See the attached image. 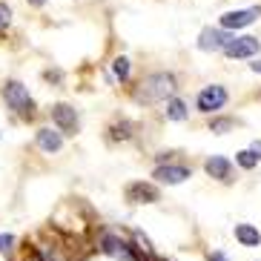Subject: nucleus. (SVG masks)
Here are the masks:
<instances>
[{
	"instance_id": "aec40b11",
	"label": "nucleus",
	"mask_w": 261,
	"mask_h": 261,
	"mask_svg": "<svg viewBox=\"0 0 261 261\" xmlns=\"http://www.w3.org/2000/svg\"><path fill=\"white\" fill-rule=\"evenodd\" d=\"M15 244V236H9V232H0V253H9Z\"/></svg>"
},
{
	"instance_id": "423d86ee",
	"label": "nucleus",
	"mask_w": 261,
	"mask_h": 261,
	"mask_svg": "<svg viewBox=\"0 0 261 261\" xmlns=\"http://www.w3.org/2000/svg\"><path fill=\"white\" fill-rule=\"evenodd\" d=\"M255 17H261V6H250V9H236V12H224L221 15V29L224 32H236V29H244V26H250L255 20Z\"/></svg>"
},
{
	"instance_id": "f8f14e48",
	"label": "nucleus",
	"mask_w": 261,
	"mask_h": 261,
	"mask_svg": "<svg viewBox=\"0 0 261 261\" xmlns=\"http://www.w3.org/2000/svg\"><path fill=\"white\" fill-rule=\"evenodd\" d=\"M35 144H38L40 152H61L63 149V135L58 129H52V126H43V129H38V135H35Z\"/></svg>"
},
{
	"instance_id": "4be33fe9",
	"label": "nucleus",
	"mask_w": 261,
	"mask_h": 261,
	"mask_svg": "<svg viewBox=\"0 0 261 261\" xmlns=\"http://www.w3.org/2000/svg\"><path fill=\"white\" fill-rule=\"evenodd\" d=\"M250 152H253L255 158L261 161V141H253V146H250Z\"/></svg>"
},
{
	"instance_id": "f3484780",
	"label": "nucleus",
	"mask_w": 261,
	"mask_h": 261,
	"mask_svg": "<svg viewBox=\"0 0 261 261\" xmlns=\"http://www.w3.org/2000/svg\"><path fill=\"white\" fill-rule=\"evenodd\" d=\"M232 126H236L232 118H213V121H210V132H215V135H227Z\"/></svg>"
},
{
	"instance_id": "1a4fd4ad",
	"label": "nucleus",
	"mask_w": 261,
	"mask_h": 261,
	"mask_svg": "<svg viewBox=\"0 0 261 261\" xmlns=\"http://www.w3.org/2000/svg\"><path fill=\"white\" fill-rule=\"evenodd\" d=\"M126 201L129 204H155V201H161V192L149 181H132L126 187Z\"/></svg>"
},
{
	"instance_id": "412c9836",
	"label": "nucleus",
	"mask_w": 261,
	"mask_h": 261,
	"mask_svg": "<svg viewBox=\"0 0 261 261\" xmlns=\"http://www.w3.org/2000/svg\"><path fill=\"white\" fill-rule=\"evenodd\" d=\"M207 261H230V258H227L221 250H210V253H207Z\"/></svg>"
},
{
	"instance_id": "39448f33",
	"label": "nucleus",
	"mask_w": 261,
	"mask_h": 261,
	"mask_svg": "<svg viewBox=\"0 0 261 261\" xmlns=\"http://www.w3.org/2000/svg\"><path fill=\"white\" fill-rule=\"evenodd\" d=\"M52 121H55V126H58L61 135H75L77 126H81L77 109L72 107V103H55L52 107Z\"/></svg>"
},
{
	"instance_id": "7ed1b4c3",
	"label": "nucleus",
	"mask_w": 261,
	"mask_h": 261,
	"mask_svg": "<svg viewBox=\"0 0 261 261\" xmlns=\"http://www.w3.org/2000/svg\"><path fill=\"white\" fill-rule=\"evenodd\" d=\"M227 89H224L221 84H210L204 86L198 92V98H195V107H198V112H204V115H215V112H221L224 107H227Z\"/></svg>"
},
{
	"instance_id": "f03ea898",
	"label": "nucleus",
	"mask_w": 261,
	"mask_h": 261,
	"mask_svg": "<svg viewBox=\"0 0 261 261\" xmlns=\"http://www.w3.org/2000/svg\"><path fill=\"white\" fill-rule=\"evenodd\" d=\"M3 100L9 103V109L15 112V115L20 118H35V100H32L29 89H26L20 81H6V86H3Z\"/></svg>"
},
{
	"instance_id": "a211bd4d",
	"label": "nucleus",
	"mask_w": 261,
	"mask_h": 261,
	"mask_svg": "<svg viewBox=\"0 0 261 261\" xmlns=\"http://www.w3.org/2000/svg\"><path fill=\"white\" fill-rule=\"evenodd\" d=\"M236 164H238L241 169H255V167H258V158H255L250 149H241V152L236 155Z\"/></svg>"
},
{
	"instance_id": "20e7f679",
	"label": "nucleus",
	"mask_w": 261,
	"mask_h": 261,
	"mask_svg": "<svg viewBox=\"0 0 261 261\" xmlns=\"http://www.w3.org/2000/svg\"><path fill=\"white\" fill-rule=\"evenodd\" d=\"M98 250L100 253L112 255V258H121V261H132V253H135V244H129V241H123L121 236H115V232H103L98 241Z\"/></svg>"
},
{
	"instance_id": "ddd939ff",
	"label": "nucleus",
	"mask_w": 261,
	"mask_h": 261,
	"mask_svg": "<svg viewBox=\"0 0 261 261\" xmlns=\"http://www.w3.org/2000/svg\"><path fill=\"white\" fill-rule=\"evenodd\" d=\"M236 241L241 247H261V232L255 230L253 224H236Z\"/></svg>"
},
{
	"instance_id": "f257e3e1",
	"label": "nucleus",
	"mask_w": 261,
	"mask_h": 261,
	"mask_svg": "<svg viewBox=\"0 0 261 261\" xmlns=\"http://www.w3.org/2000/svg\"><path fill=\"white\" fill-rule=\"evenodd\" d=\"M175 89L178 86L172 72H152L132 89V100L135 103H158V100H169L175 95Z\"/></svg>"
},
{
	"instance_id": "5701e85b",
	"label": "nucleus",
	"mask_w": 261,
	"mask_h": 261,
	"mask_svg": "<svg viewBox=\"0 0 261 261\" xmlns=\"http://www.w3.org/2000/svg\"><path fill=\"white\" fill-rule=\"evenodd\" d=\"M46 81H61V72H46Z\"/></svg>"
},
{
	"instance_id": "2eb2a0df",
	"label": "nucleus",
	"mask_w": 261,
	"mask_h": 261,
	"mask_svg": "<svg viewBox=\"0 0 261 261\" xmlns=\"http://www.w3.org/2000/svg\"><path fill=\"white\" fill-rule=\"evenodd\" d=\"M132 129H135V123L132 121H118L109 126V141H129L132 138Z\"/></svg>"
},
{
	"instance_id": "6ab92c4d",
	"label": "nucleus",
	"mask_w": 261,
	"mask_h": 261,
	"mask_svg": "<svg viewBox=\"0 0 261 261\" xmlns=\"http://www.w3.org/2000/svg\"><path fill=\"white\" fill-rule=\"evenodd\" d=\"M9 23H12V9L6 3H0V29H6Z\"/></svg>"
},
{
	"instance_id": "9b49d317",
	"label": "nucleus",
	"mask_w": 261,
	"mask_h": 261,
	"mask_svg": "<svg viewBox=\"0 0 261 261\" xmlns=\"http://www.w3.org/2000/svg\"><path fill=\"white\" fill-rule=\"evenodd\" d=\"M221 52L227 55V58H253V55L261 52V43H258V38L244 35V38H232Z\"/></svg>"
},
{
	"instance_id": "393cba45",
	"label": "nucleus",
	"mask_w": 261,
	"mask_h": 261,
	"mask_svg": "<svg viewBox=\"0 0 261 261\" xmlns=\"http://www.w3.org/2000/svg\"><path fill=\"white\" fill-rule=\"evenodd\" d=\"M46 0H29V6H43Z\"/></svg>"
},
{
	"instance_id": "b1692460",
	"label": "nucleus",
	"mask_w": 261,
	"mask_h": 261,
	"mask_svg": "<svg viewBox=\"0 0 261 261\" xmlns=\"http://www.w3.org/2000/svg\"><path fill=\"white\" fill-rule=\"evenodd\" d=\"M250 69H253V72H258V75H261V61H255V63H250Z\"/></svg>"
},
{
	"instance_id": "dca6fc26",
	"label": "nucleus",
	"mask_w": 261,
	"mask_h": 261,
	"mask_svg": "<svg viewBox=\"0 0 261 261\" xmlns=\"http://www.w3.org/2000/svg\"><path fill=\"white\" fill-rule=\"evenodd\" d=\"M129 69H132V63H129V58H115V63H112V72H115V77L118 81H129Z\"/></svg>"
},
{
	"instance_id": "4468645a",
	"label": "nucleus",
	"mask_w": 261,
	"mask_h": 261,
	"mask_svg": "<svg viewBox=\"0 0 261 261\" xmlns=\"http://www.w3.org/2000/svg\"><path fill=\"white\" fill-rule=\"evenodd\" d=\"M164 115H167V121H187L190 109H187V103L181 98H169L167 100V109H164Z\"/></svg>"
},
{
	"instance_id": "a878e982",
	"label": "nucleus",
	"mask_w": 261,
	"mask_h": 261,
	"mask_svg": "<svg viewBox=\"0 0 261 261\" xmlns=\"http://www.w3.org/2000/svg\"><path fill=\"white\" fill-rule=\"evenodd\" d=\"M35 261H40V258H35Z\"/></svg>"
},
{
	"instance_id": "9d476101",
	"label": "nucleus",
	"mask_w": 261,
	"mask_h": 261,
	"mask_svg": "<svg viewBox=\"0 0 261 261\" xmlns=\"http://www.w3.org/2000/svg\"><path fill=\"white\" fill-rule=\"evenodd\" d=\"M232 38H236V35H230V32L207 26V29L198 35V49H201V52H218V49H224Z\"/></svg>"
},
{
	"instance_id": "0eeeda50",
	"label": "nucleus",
	"mask_w": 261,
	"mask_h": 261,
	"mask_svg": "<svg viewBox=\"0 0 261 261\" xmlns=\"http://www.w3.org/2000/svg\"><path fill=\"white\" fill-rule=\"evenodd\" d=\"M204 172L210 178H215V181H221V184H232L236 181V167L224 155H210L207 161H204Z\"/></svg>"
},
{
	"instance_id": "6e6552de",
	"label": "nucleus",
	"mask_w": 261,
	"mask_h": 261,
	"mask_svg": "<svg viewBox=\"0 0 261 261\" xmlns=\"http://www.w3.org/2000/svg\"><path fill=\"white\" fill-rule=\"evenodd\" d=\"M152 178L158 184L175 187V184H184L187 178H192V169L187 164H161V167H155Z\"/></svg>"
}]
</instances>
